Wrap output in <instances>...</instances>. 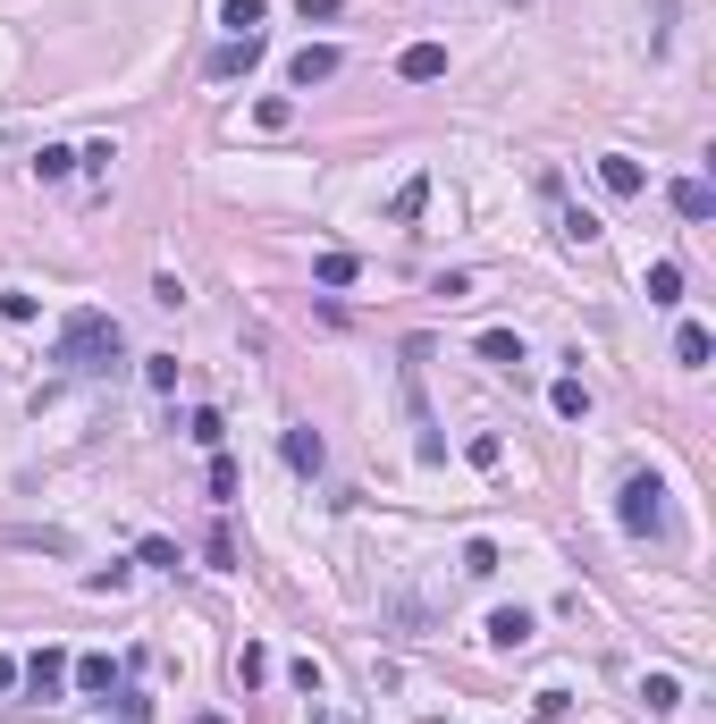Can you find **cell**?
I'll return each mask as SVG.
<instances>
[{
	"instance_id": "obj_1",
	"label": "cell",
	"mask_w": 716,
	"mask_h": 724,
	"mask_svg": "<svg viewBox=\"0 0 716 724\" xmlns=\"http://www.w3.org/2000/svg\"><path fill=\"white\" fill-rule=\"evenodd\" d=\"M110 354H119V320H110V312H67L51 363H60V371H101Z\"/></svg>"
},
{
	"instance_id": "obj_2",
	"label": "cell",
	"mask_w": 716,
	"mask_h": 724,
	"mask_svg": "<svg viewBox=\"0 0 716 724\" xmlns=\"http://www.w3.org/2000/svg\"><path fill=\"white\" fill-rule=\"evenodd\" d=\"M616 523L632 539H657V531H666V489H657L650 473H632V480H624V498H616Z\"/></svg>"
},
{
	"instance_id": "obj_3",
	"label": "cell",
	"mask_w": 716,
	"mask_h": 724,
	"mask_svg": "<svg viewBox=\"0 0 716 724\" xmlns=\"http://www.w3.org/2000/svg\"><path fill=\"white\" fill-rule=\"evenodd\" d=\"M540 194H548V211H556V236H565V245H598V220H590V211H573L556 177H548V186H540Z\"/></svg>"
},
{
	"instance_id": "obj_4",
	"label": "cell",
	"mask_w": 716,
	"mask_h": 724,
	"mask_svg": "<svg viewBox=\"0 0 716 724\" xmlns=\"http://www.w3.org/2000/svg\"><path fill=\"white\" fill-rule=\"evenodd\" d=\"M396 76H405V85H439V76H447V42H405Z\"/></svg>"
},
{
	"instance_id": "obj_5",
	"label": "cell",
	"mask_w": 716,
	"mask_h": 724,
	"mask_svg": "<svg viewBox=\"0 0 716 724\" xmlns=\"http://www.w3.org/2000/svg\"><path fill=\"white\" fill-rule=\"evenodd\" d=\"M287 76L304 85V94H312V85H329V76H337V42H304V51L287 60Z\"/></svg>"
},
{
	"instance_id": "obj_6",
	"label": "cell",
	"mask_w": 716,
	"mask_h": 724,
	"mask_svg": "<svg viewBox=\"0 0 716 724\" xmlns=\"http://www.w3.org/2000/svg\"><path fill=\"white\" fill-rule=\"evenodd\" d=\"M666 203H675V220H716V186H708V177H675Z\"/></svg>"
},
{
	"instance_id": "obj_7",
	"label": "cell",
	"mask_w": 716,
	"mask_h": 724,
	"mask_svg": "<svg viewBox=\"0 0 716 724\" xmlns=\"http://www.w3.org/2000/svg\"><path fill=\"white\" fill-rule=\"evenodd\" d=\"M26 691L34 699H60L67 691V658H60V649H34V658H26Z\"/></svg>"
},
{
	"instance_id": "obj_8",
	"label": "cell",
	"mask_w": 716,
	"mask_h": 724,
	"mask_svg": "<svg viewBox=\"0 0 716 724\" xmlns=\"http://www.w3.org/2000/svg\"><path fill=\"white\" fill-rule=\"evenodd\" d=\"M245 68H261V34H229L211 51V76H245Z\"/></svg>"
},
{
	"instance_id": "obj_9",
	"label": "cell",
	"mask_w": 716,
	"mask_h": 724,
	"mask_svg": "<svg viewBox=\"0 0 716 724\" xmlns=\"http://www.w3.org/2000/svg\"><path fill=\"white\" fill-rule=\"evenodd\" d=\"M531 615H522V606H497V615H489V649H531Z\"/></svg>"
},
{
	"instance_id": "obj_10",
	"label": "cell",
	"mask_w": 716,
	"mask_h": 724,
	"mask_svg": "<svg viewBox=\"0 0 716 724\" xmlns=\"http://www.w3.org/2000/svg\"><path fill=\"white\" fill-rule=\"evenodd\" d=\"M598 186H607V194H641V186H650V177H641V160L607 152V160H598Z\"/></svg>"
},
{
	"instance_id": "obj_11",
	"label": "cell",
	"mask_w": 716,
	"mask_h": 724,
	"mask_svg": "<svg viewBox=\"0 0 716 724\" xmlns=\"http://www.w3.org/2000/svg\"><path fill=\"white\" fill-rule=\"evenodd\" d=\"M279 446H287V464H295V473H304V480L321 473V455H329V446H321V430H287V439H279Z\"/></svg>"
},
{
	"instance_id": "obj_12",
	"label": "cell",
	"mask_w": 716,
	"mask_h": 724,
	"mask_svg": "<svg viewBox=\"0 0 716 724\" xmlns=\"http://www.w3.org/2000/svg\"><path fill=\"white\" fill-rule=\"evenodd\" d=\"M481 354H489V363H497V371H522V363H531L515 329H489V338H481Z\"/></svg>"
},
{
	"instance_id": "obj_13",
	"label": "cell",
	"mask_w": 716,
	"mask_h": 724,
	"mask_svg": "<svg viewBox=\"0 0 716 724\" xmlns=\"http://www.w3.org/2000/svg\"><path fill=\"white\" fill-rule=\"evenodd\" d=\"M708 354H716V338L700 329V320H683V329H675V363H691V371H700Z\"/></svg>"
},
{
	"instance_id": "obj_14",
	"label": "cell",
	"mask_w": 716,
	"mask_h": 724,
	"mask_svg": "<svg viewBox=\"0 0 716 724\" xmlns=\"http://www.w3.org/2000/svg\"><path fill=\"white\" fill-rule=\"evenodd\" d=\"M67 683H76V691H110L119 665H110V658H76V665H67Z\"/></svg>"
},
{
	"instance_id": "obj_15",
	"label": "cell",
	"mask_w": 716,
	"mask_h": 724,
	"mask_svg": "<svg viewBox=\"0 0 716 724\" xmlns=\"http://www.w3.org/2000/svg\"><path fill=\"white\" fill-rule=\"evenodd\" d=\"M650 304H683V261H657L650 270Z\"/></svg>"
},
{
	"instance_id": "obj_16",
	"label": "cell",
	"mask_w": 716,
	"mask_h": 724,
	"mask_svg": "<svg viewBox=\"0 0 716 724\" xmlns=\"http://www.w3.org/2000/svg\"><path fill=\"white\" fill-rule=\"evenodd\" d=\"M67 169H76V152H67V144H42V152H34V177H42V186H60Z\"/></svg>"
},
{
	"instance_id": "obj_17",
	"label": "cell",
	"mask_w": 716,
	"mask_h": 724,
	"mask_svg": "<svg viewBox=\"0 0 716 724\" xmlns=\"http://www.w3.org/2000/svg\"><path fill=\"white\" fill-rule=\"evenodd\" d=\"M422 203H430V177H405L396 203H388V220H422Z\"/></svg>"
},
{
	"instance_id": "obj_18",
	"label": "cell",
	"mask_w": 716,
	"mask_h": 724,
	"mask_svg": "<svg viewBox=\"0 0 716 724\" xmlns=\"http://www.w3.org/2000/svg\"><path fill=\"white\" fill-rule=\"evenodd\" d=\"M548 405L565 413V421H582V413H590V388H582V379H556V388H548Z\"/></svg>"
},
{
	"instance_id": "obj_19",
	"label": "cell",
	"mask_w": 716,
	"mask_h": 724,
	"mask_svg": "<svg viewBox=\"0 0 716 724\" xmlns=\"http://www.w3.org/2000/svg\"><path fill=\"white\" fill-rule=\"evenodd\" d=\"M641 699H650L657 716H675V708H683V683H675V674H650V683H641Z\"/></svg>"
},
{
	"instance_id": "obj_20",
	"label": "cell",
	"mask_w": 716,
	"mask_h": 724,
	"mask_svg": "<svg viewBox=\"0 0 716 724\" xmlns=\"http://www.w3.org/2000/svg\"><path fill=\"white\" fill-rule=\"evenodd\" d=\"M464 455H472L481 473H497V464H506V439H497V430H472V439H464Z\"/></svg>"
},
{
	"instance_id": "obj_21",
	"label": "cell",
	"mask_w": 716,
	"mask_h": 724,
	"mask_svg": "<svg viewBox=\"0 0 716 724\" xmlns=\"http://www.w3.org/2000/svg\"><path fill=\"white\" fill-rule=\"evenodd\" d=\"M312 279H321V286H355V253H321Z\"/></svg>"
},
{
	"instance_id": "obj_22",
	"label": "cell",
	"mask_w": 716,
	"mask_h": 724,
	"mask_svg": "<svg viewBox=\"0 0 716 724\" xmlns=\"http://www.w3.org/2000/svg\"><path fill=\"white\" fill-rule=\"evenodd\" d=\"M236 683H245V691H254V683H270V649H254V640H245V649H236Z\"/></svg>"
},
{
	"instance_id": "obj_23",
	"label": "cell",
	"mask_w": 716,
	"mask_h": 724,
	"mask_svg": "<svg viewBox=\"0 0 716 724\" xmlns=\"http://www.w3.org/2000/svg\"><path fill=\"white\" fill-rule=\"evenodd\" d=\"M144 388L169 396V388H177V354H144Z\"/></svg>"
},
{
	"instance_id": "obj_24",
	"label": "cell",
	"mask_w": 716,
	"mask_h": 724,
	"mask_svg": "<svg viewBox=\"0 0 716 724\" xmlns=\"http://www.w3.org/2000/svg\"><path fill=\"white\" fill-rule=\"evenodd\" d=\"M220 26H236V34H261V0H229V9H220Z\"/></svg>"
},
{
	"instance_id": "obj_25",
	"label": "cell",
	"mask_w": 716,
	"mask_h": 724,
	"mask_svg": "<svg viewBox=\"0 0 716 724\" xmlns=\"http://www.w3.org/2000/svg\"><path fill=\"white\" fill-rule=\"evenodd\" d=\"M295 119V101L287 94H270V101H254V126H270V135H279V126Z\"/></svg>"
},
{
	"instance_id": "obj_26",
	"label": "cell",
	"mask_w": 716,
	"mask_h": 724,
	"mask_svg": "<svg viewBox=\"0 0 716 724\" xmlns=\"http://www.w3.org/2000/svg\"><path fill=\"white\" fill-rule=\"evenodd\" d=\"M295 17H304V26H337V17H346V0H295Z\"/></svg>"
},
{
	"instance_id": "obj_27",
	"label": "cell",
	"mask_w": 716,
	"mask_h": 724,
	"mask_svg": "<svg viewBox=\"0 0 716 724\" xmlns=\"http://www.w3.org/2000/svg\"><path fill=\"white\" fill-rule=\"evenodd\" d=\"M312 724H371V716H362L355 699H321V708H312Z\"/></svg>"
},
{
	"instance_id": "obj_28",
	"label": "cell",
	"mask_w": 716,
	"mask_h": 724,
	"mask_svg": "<svg viewBox=\"0 0 716 724\" xmlns=\"http://www.w3.org/2000/svg\"><path fill=\"white\" fill-rule=\"evenodd\" d=\"M186 439H195V446H220V439H229V421H220V413H195V421H186Z\"/></svg>"
},
{
	"instance_id": "obj_29",
	"label": "cell",
	"mask_w": 716,
	"mask_h": 724,
	"mask_svg": "<svg viewBox=\"0 0 716 724\" xmlns=\"http://www.w3.org/2000/svg\"><path fill=\"white\" fill-rule=\"evenodd\" d=\"M464 573H472V581H489V573H497V548H489V539H472V548H464Z\"/></svg>"
},
{
	"instance_id": "obj_30",
	"label": "cell",
	"mask_w": 716,
	"mask_h": 724,
	"mask_svg": "<svg viewBox=\"0 0 716 724\" xmlns=\"http://www.w3.org/2000/svg\"><path fill=\"white\" fill-rule=\"evenodd\" d=\"M135 556H144V565H161V573H177V539H144Z\"/></svg>"
},
{
	"instance_id": "obj_31",
	"label": "cell",
	"mask_w": 716,
	"mask_h": 724,
	"mask_svg": "<svg viewBox=\"0 0 716 724\" xmlns=\"http://www.w3.org/2000/svg\"><path fill=\"white\" fill-rule=\"evenodd\" d=\"M9 683H17V658H0V699H9Z\"/></svg>"
}]
</instances>
